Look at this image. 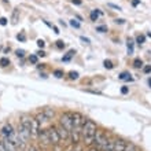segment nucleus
<instances>
[{
	"label": "nucleus",
	"instance_id": "1",
	"mask_svg": "<svg viewBox=\"0 0 151 151\" xmlns=\"http://www.w3.org/2000/svg\"><path fill=\"white\" fill-rule=\"evenodd\" d=\"M96 132H98L96 124L92 119H85V122L83 125V129H81V137H83L85 146H91L93 143Z\"/></svg>",
	"mask_w": 151,
	"mask_h": 151
},
{
	"label": "nucleus",
	"instance_id": "2",
	"mask_svg": "<svg viewBox=\"0 0 151 151\" xmlns=\"http://www.w3.org/2000/svg\"><path fill=\"white\" fill-rule=\"evenodd\" d=\"M107 140H109V137L103 131H98L95 135V139H93V144H95V147L98 148V150H102Z\"/></svg>",
	"mask_w": 151,
	"mask_h": 151
},
{
	"label": "nucleus",
	"instance_id": "3",
	"mask_svg": "<svg viewBox=\"0 0 151 151\" xmlns=\"http://www.w3.org/2000/svg\"><path fill=\"white\" fill-rule=\"evenodd\" d=\"M70 114H72V119H73V129L81 132L83 125H84V122H85V118H84L83 115L80 114V113H77V111L70 113Z\"/></svg>",
	"mask_w": 151,
	"mask_h": 151
},
{
	"label": "nucleus",
	"instance_id": "4",
	"mask_svg": "<svg viewBox=\"0 0 151 151\" xmlns=\"http://www.w3.org/2000/svg\"><path fill=\"white\" fill-rule=\"evenodd\" d=\"M59 124L63 128H66L69 132H72V129H73L72 114H70V113H63V114L60 115V118H59Z\"/></svg>",
	"mask_w": 151,
	"mask_h": 151
},
{
	"label": "nucleus",
	"instance_id": "5",
	"mask_svg": "<svg viewBox=\"0 0 151 151\" xmlns=\"http://www.w3.org/2000/svg\"><path fill=\"white\" fill-rule=\"evenodd\" d=\"M48 132V137H50V142H51V146H58L60 143V136L58 133V129L56 127H50L47 129Z\"/></svg>",
	"mask_w": 151,
	"mask_h": 151
},
{
	"label": "nucleus",
	"instance_id": "6",
	"mask_svg": "<svg viewBox=\"0 0 151 151\" xmlns=\"http://www.w3.org/2000/svg\"><path fill=\"white\" fill-rule=\"evenodd\" d=\"M56 129H58V133H59V136H60V142H62V140H63V142L70 140V132H69L66 128H63L59 124V125L56 127Z\"/></svg>",
	"mask_w": 151,
	"mask_h": 151
},
{
	"label": "nucleus",
	"instance_id": "7",
	"mask_svg": "<svg viewBox=\"0 0 151 151\" xmlns=\"http://www.w3.org/2000/svg\"><path fill=\"white\" fill-rule=\"evenodd\" d=\"M19 124L30 132V129H32V117H29V115H22V117H21ZM30 135H32V133H30Z\"/></svg>",
	"mask_w": 151,
	"mask_h": 151
},
{
	"label": "nucleus",
	"instance_id": "8",
	"mask_svg": "<svg viewBox=\"0 0 151 151\" xmlns=\"http://www.w3.org/2000/svg\"><path fill=\"white\" fill-rule=\"evenodd\" d=\"M1 133H3V136L6 139H7V137L10 139L15 132H14V128H12L10 124H6V125H3V128H1Z\"/></svg>",
	"mask_w": 151,
	"mask_h": 151
},
{
	"label": "nucleus",
	"instance_id": "9",
	"mask_svg": "<svg viewBox=\"0 0 151 151\" xmlns=\"http://www.w3.org/2000/svg\"><path fill=\"white\" fill-rule=\"evenodd\" d=\"M127 142L124 139H121V137H118V139H115V143H114V151H124L125 150V147H127Z\"/></svg>",
	"mask_w": 151,
	"mask_h": 151
},
{
	"label": "nucleus",
	"instance_id": "10",
	"mask_svg": "<svg viewBox=\"0 0 151 151\" xmlns=\"http://www.w3.org/2000/svg\"><path fill=\"white\" fill-rule=\"evenodd\" d=\"M3 143H4V147H6V151H18V146L11 139H6Z\"/></svg>",
	"mask_w": 151,
	"mask_h": 151
},
{
	"label": "nucleus",
	"instance_id": "11",
	"mask_svg": "<svg viewBox=\"0 0 151 151\" xmlns=\"http://www.w3.org/2000/svg\"><path fill=\"white\" fill-rule=\"evenodd\" d=\"M35 118H36V119H37V122L40 124V127H43L44 124H45V122H48V119H50V118H48V117H47V115L44 114L43 111H41V113H39V114H37L36 117H35Z\"/></svg>",
	"mask_w": 151,
	"mask_h": 151
},
{
	"label": "nucleus",
	"instance_id": "12",
	"mask_svg": "<svg viewBox=\"0 0 151 151\" xmlns=\"http://www.w3.org/2000/svg\"><path fill=\"white\" fill-rule=\"evenodd\" d=\"M114 143H115V140L109 139L107 142H106V144L103 146L102 151H114Z\"/></svg>",
	"mask_w": 151,
	"mask_h": 151
},
{
	"label": "nucleus",
	"instance_id": "13",
	"mask_svg": "<svg viewBox=\"0 0 151 151\" xmlns=\"http://www.w3.org/2000/svg\"><path fill=\"white\" fill-rule=\"evenodd\" d=\"M127 47H128V54H129V55H132V54H133V40H132V39H128Z\"/></svg>",
	"mask_w": 151,
	"mask_h": 151
},
{
	"label": "nucleus",
	"instance_id": "14",
	"mask_svg": "<svg viewBox=\"0 0 151 151\" xmlns=\"http://www.w3.org/2000/svg\"><path fill=\"white\" fill-rule=\"evenodd\" d=\"M18 15H19V10H18V8H15V10H14V12H12V18H11L12 25H15L17 22H18Z\"/></svg>",
	"mask_w": 151,
	"mask_h": 151
},
{
	"label": "nucleus",
	"instance_id": "15",
	"mask_svg": "<svg viewBox=\"0 0 151 151\" xmlns=\"http://www.w3.org/2000/svg\"><path fill=\"white\" fill-rule=\"evenodd\" d=\"M74 54H76V51H74V50H70V51H69L68 54H66V55H65L63 58H62V60H63V62H69V60L72 59V56L74 55Z\"/></svg>",
	"mask_w": 151,
	"mask_h": 151
},
{
	"label": "nucleus",
	"instance_id": "16",
	"mask_svg": "<svg viewBox=\"0 0 151 151\" xmlns=\"http://www.w3.org/2000/svg\"><path fill=\"white\" fill-rule=\"evenodd\" d=\"M99 15H102V12H100L99 10H93V11H91V19L92 21H98Z\"/></svg>",
	"mask_w": 151,
	"mask_h": 151
},
{
	"label": "nucleus",
	"instance_id": "17",
	"mask_svg": "<svg viewBox=\"0 0 151 151\" xmlns=\"http://www.w3.org/2000/svg\"><path fill=\"white\" fill-rule=\"evenodd\" d=\"M118 78H119V80H127V81H132V80H133V78L131 77V74H129V73H127V72L121 73Z\"/></svg>",
	"mask_w": 151,
	"mask_h": 151
},
{
	"label": "nucleus",
	"instance_id": "18",
	"mask_svg": "<svg viewBox=\"0 0 151 151\" xmlns=\"http://www.w3.org/2000/svg\"><path fill=\"white\" fill-rule=\"evenodd\" d=\"M144 40H146L144 35H137V36H136V43L139 44V45H142V44L144 43Z\"/></svg>",
	"mask_w": 151,
	"mask_h": 151
},
{
	"label": "nucleus",
	"instance_id": "19",
	"mask_svg": "<svg viewBox=\"0 0 151 151\" xmlns=\"http://www.w3.org/2000/svg\"><path fill=\"white\" fill-rule=\"evenodd\" d=\"M124 151H137V147H136L133 143H128L127 147H125V150Z\"/></svg>",
	"mask_w": 151,
	"mask_h": 151
},
{
	"label": "nucleus",
	"instance_id": "20",
	"mask_svg": "<svg viewBox=\"0 0 151 151\" xmlns=\"http://www.w3.org/2000/svg\"><path fill=\"white\" fill-rule=\"evenodd\" d=\"M43 113H44L45 115H47V117H48L50 119H51L52 117H54V110H51V109H44Z\"/></svg>",
	"mask_w": 151,
	"mask_h": 151
},
{
	"label": "nucleus",
	"instance_id": "21",
	"mask_svg": "<svg viewBox=\"0 0 151 151\" xmlns=\"http://www.w3.org/2000/svg\"><path fill=\"white\" fill-rule=\"evenodd\" d=\"M8 65H10V59H8V58H1V59H0V66H1V68H6Z\"/></svg>",
	"mask_w": 151,
	"mask_h": 151
},
{
	"label": "nucleus",
	"instance_id": "22",
	"mask_svg": "<svg viewBox=\"0 0 151 151\" xmlns=\"http://www.w3.org/2000/svg\"><path fill=\"white\" fill-rule=\"evenodd\" d=\"M103 65H104V68H106V69H113V68H114V65H113V62H111V60H109V59L104 60Z\"/></svg>",
	"mask_w": 151,
	"mask_h": 151
},
{
	"label": "nucleus",
	"instance_id": "23",
	"mask_svg": "<svg viewBox=\"0 0 151 151\" xmlns=\"http://www.w3.org/2000/svg\"><path fill=\"white\" fill-rule=\"evenodd\" d=\"M133 66H135L136 69L143 68V62H142V59H135V62H133Z\"/></svg>",
	"mask_w": 151,
	"mask_h": 151
},
{
	"label": "nucleus",
	"instance_id": "24",
	"mask_svg": "<svg viewBox=\"0 0 151 151\" xmlns=\"http://www.w3.org/2000/svg\"><path fill=\"white\" fill-rule=\"evenodd\" d=\"M56 47L59 48V50H63V48L66 47V44L63 43V40H58V41H56Z\"/></svg>",
	"mask_w": 151,
	"mask_h": 151
},
{
	"label": "nucleus",
	"instance_id": "25",
	"mask_svg": "<svg viewBox=\"0 0 151 151\" xmlns=\"http://www.w3.org/2000/svg\"><path fill=\"white\" fill-rule=\"evenodd\" d=\"M69 24H70V26H73V28H76V29L80 28V22H77L76 19H70V22H69Z\"/></svg>",
	"mask_w": 151,
	"mask_h": 151
},
{
	"label": "nucleus",
	"instance_id": "26",
	"mask_svg": "<svg viewBox=\"0 0 151 151\" xmlns=\"http://www.w3.org/2000/svg\"><path fill=\"white\" fill-rule=\"evenodd\" d=\"M69 78L70 80H77L78 78V73L77 72H70L69 73Z\"/></svg>",
	"mask_w": 151,
	"mask_h": 151
},
{
	"label": "nucleus",
	"instance_id": "27",
	"mask_svg": "<svg viewBox=\"0 0 151 151\" xmlns=\"http://www.w3.org/2000/svg\"><path fill=\"white\" fill-rule=\"evenodd\" d=\"M54 76H55L56 78H62V77H63V72H62V70H55Z\"/></svg>",
	"mask_w": 151,
	"mask_h": 151
},
{
	"label": "nucleus",
	"instance_id": "28",
	"mask_svg": "<svg viewBox=\"0 0 151 151\" xmlns=\"http://www.w3.org/2000/svg\"><path fill=\"white\" fill-rule=\"evenodd\" d=\"M17 39L19 40V41H22V43H24L25 40H26V36H25V33H19V35H17Z\"/></svg>",
	"mask_w": 151,
	"mask_h": 151
},
{
	"label": "nucleus",
	"instance_id": "29",
	"mask_svg": "<svg viewBox=\"0 0 151 151\" xmlns=\"http://www.w3.org/2000/svg\"><path fill=\"white\" fill-rule=\"evenodd\" d=\"M96 30H98V32H100V33H104V32H107V28L102 25V26H98V28H96Z\"/></svg>",
	"mask_w": 151,
	"mask_h": 151
},
{
	"label": "nucleus",
	"instance_id": "30",
	"mask_svg": "<svg viewBox=\"0 0 151 151\" xmlns=\"http://www.w3.org/2000/svg\"><path fill=\"white\" fill-rule=\"evenodd\" d=\"M143 72L146 73V74L151 73V65H147V66H144V68H143Z\"/></svg>",
	"mask_w": 151,
	"mask_h": 151
},
{
	"label": "nucleus",
	"instance_id": "31",
	"mask_svg": "<svg viewBox=\"0 0 151 151\" xmlns=\"http://www.w3.org/2000/svg\"><path fill=\"white\" fill-rule=\"evenodd\" d=\"M15 54H17V56H19V58H22V56L25 55V51H24V50H17Z\"/></svg>",
	"mask_w": 151,
	"mask_h": 151
},
{
	"label": "nucleus",
	"instance_id": "32",
	"mask_svg": "<svg viewBox=\"0 0 151 151\" xmlns=\"http://www.w3.org/2000/svg\"><path fill=\"white\" fill-rule=\"evenodd\" d=\"M29 60H30L32 63H37V55H30L29 56Z\"/></svg>",
	"mask_w": 151,
	"mask_h": 151
},
{
	"label": "nucleus",
	"instance_id": "33",
	"mask_svg": "<svg viewBox=\"0 0 151 151\" xmlns=\"http://www.w3.org/2000/svg\"><path fill=\"white\" fill-rule=\"evenodd\" d=\"M7 18H4V17H1V18H0V25H1V26H6V25H7Z\"/></svg>",
	"mask_w": 151,
	"mask_h": 151
},
{
	"label": "nucleus",
	"instance_id": "34",
	"mask_svg": "<svg viewBox=\"0 0 151 151\" xmlns=\"http://www.w3.org/2000/svg\"><path fill=\"white\" fill-rule=\"evenodd\" d=\"M37 45H39L40 48H44V45H45L44 40H37Z\"/></svg>",
	"mask_w": 151,
	"mask_h": 151
},
{
	"label": "nucleus",
	"instance_id": "35",
	"mask_svg": "<svg viewBox=\"0 0 151 151\" xmlns=\"http://www.w3.org/2000/svg\"><path fill=\"white\" fill-rule=\"evenodd\" d=\"M109 7H111V8H115V10H121V7L119 6H115V4H113V3H109Z\"/></svg>",
	"mask_w": 151,
	"mask_h": 151
},
{
	"label": "nucleus",
	"instance_id": "36",
	"mask_svg": "<svg viewBox=\"0 0 151 151\" xmlns=\"http://www.w3.org/2000/svg\"><path fill=\"white\" fill-rule=\"evenodd\" d=\"M26 151H39V148H37L36 146H30V147H28Z\"/></svg>",
	"mask_w": 151,
	"mask_h": 151
},
{
	"label": "nucleus",
	"instance_id": "37",
	"mask_svg": "<svg viewBox=\"0 0 151 151\" xmlns=\"http://www.w3.org/2000/svg\"><path fill=\"white\" fill-rule=\"evenodd\" d=\"M45 55H47V54H45L43 50H40V51L37 52V56H41V58H43V56H45Z\"/></svg>",
	"mask_w": 151,
	"mask_h": 151
},
{
	"label": "nucleus",
	"instance_id": "38",
	"mask_svg": "<svg viewBox=\"0 0 151 151\" xmlns=\"http://www.w3.org/2000/svg\"><path fill=\"white\" fill-rule=\"evenodd\" d=\"M128 91H129V89H128V87H122V88H121V93H124V95H125V93H128Z\"/></svg>",
	"mask_w": 151,
	"mask_h": 151
},
{
	"label": "nucleus",
	"instance_id": "39",
	"mask_svg": "<svg viewBox=\"0 0 151 151\" xmlns=\"http://www.w3.org/2000/svg\"><path fill=\"white\" fill-rule=\"evenodd\" d=\"M72 3L76 4V6H80V4L83 3V1H81V0H72Z\"/></svg>",
	"mask_w": 151,
	"mask_h": 151
},
{
	"label": "nucleus",
	"instance_id": "40",
	"mask_svg": "<svg viewBox=\"0 0 151 151\" xmlns=\"http://www.w3.org/2000/svg\"><path fill=\"white\" fill-rule=\"evenodd\" d=\"M139 3H140V0H132V6H133V7H136Z\"/></svg>",
	"mask_w": 151,
	"mask_h": 151
},
{
	"label": "nucleus",
	"instance_id": "41",
	"mask_svg": "<svg viewBox=\"0 0 151 151\" xmlns=\"http://www.w3.org/2000/svg\"><path fill=\"white\" fill-rule=\"evenodd\" d=\"M80 39H81V41H85V43H87V44H89V39H87V37L81 36V37H80Z\"/></svg>",
	"mask_w": 151,
	"mask_h": 151
},
{
	"label": "nucleus",
	"instance_id": "42",
	"mask_svg": "<svg viewBox=\"0 0 151 151\" xmlns=\"http://www.w3.org/2000/svg\"><path fill=\"white\" fill-rule=\"evenodd\" d=\"M0 151H6V147H4V143L0 142Z\"/></svg>",
	"mask_w": 151,
	"mask_h": 151
},
{
	"label": "nucleus",
	"instance_id": "43",
	"mask_svg": "<svg viewBox=\"0 0 151 151\" xmlns=\"http://www.w3.org/2000/svg\"><path fill=\"white\" fill-rule=\"evenodd\" d=\"M69 151H81V147H78V146H77V147H73L72 150H69Z\"/></svg>",
	"mask_w": 151,
	"mask_h": 151
},
{
	"label": "nucleus",
	"instance_id": "44",
	"mask_svg": "<svg viewBox=\"0 0 151 151\" xmlns=\"http://www.w3.org/2000/svg\"><path fill=\"white\" fill-rule=\"evenodd\" d=\"M115 24H125V19H115Z\"/></svg>",
	"mask_w": 151,
	"mask_h": 151
},
{
	"label": "nucleus",
	"instance_id": "45",
	"mask_svg": "<svg viewBox=\"0 0 151 151\" xmlns=\"http://www.w3.org/2000/svg\"><path fill=\"white\" fill-rule=\"evenodd\" d=\"M52 29H54V32H55L56 35H58V33H59V29L56 28V26H52Z\"/></svg>",
	"mask_w": 151,
	"mask_h": 151
},
{
	"label": "nucleus",
	"instance_id": "46",
	"mask_svg": "<svg viewBox=\"0 0 151 151\" xmlns=\"http://www.w3.org/2000/svg\"><path fill=\"white\" fill-rule=\"evenodd\" d=\"M88 151H99V150H98V148H96V147H92V148H89V150H88Z\"/></svg>",
	"mask_w": 151,
	"mask_h": 151
},
{
	"label": "nucleus",
	"instance_id": "47",
	"mask_svg": "<svg viewBox=\"0 0 151 151\" xmlns=\"http://www.w3.org/2000/svg\"><path fill=\"white\" fill-rule=\"evenodd\" d=\"M148 85H150V87H151V78L148 80Z\"/></svg>",
	"mask_w": 151,
	"mask_h": 151
}]
</instances>
